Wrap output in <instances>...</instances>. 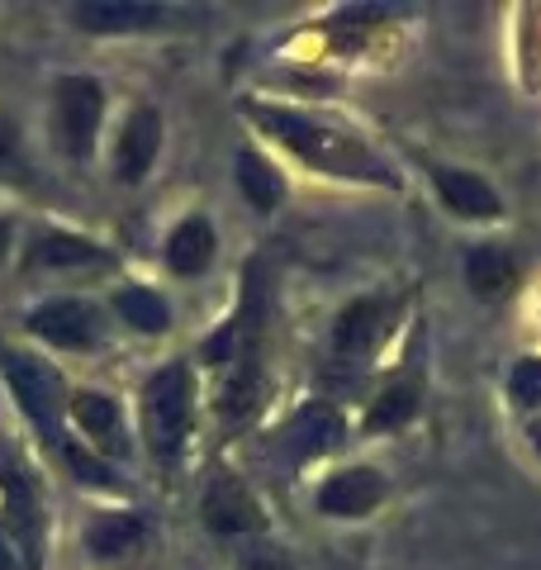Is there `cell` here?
I'll return each mask as SVG.
<instances>
[{"mask_svg": "<svg viewBox=\"0 0 541 570\" xmlns=\"http://www.w3.org/2000/svg\"><path fill=\"white\" fill-rule=\"evenodd\" d=\"M24 328L62 352H86L100 343V314L86 299H48L24 318Z\"/></svg>", "mask_w": 541, "mask_h": 570, "instance_id": "obj_8", "label": "cell"}, {"mask_svg": "<svg viewBox=\"0 0 541 570\" xmlns=\"http://www.w3.org/2000/svg\"><path fill=\"white\" fill-rule=\"evenodd\" d=\"M432 190L437 200L456 214V219H503V200L499 190L475 171L461 167H432Z\"/></svg>", "mask_w": 541, "mask_h": 570, "instance_id": "obj_10", "label": "cell"}, {"mask_svg": "<svg viewBox=\"0 0 541 570\" xmlns=\"http://www.w3.org/2000/svg\"><path fill=\"white\" fill-rule=\"evenodd\" d=\"M243 115L257 124L262 134L276 138L281 148H291L299 163H309L323 176H347V181L394 186V171L356 134L337 129V124H323V119L304 115V110H285V105H262V100H247Z\"/></svg>", "mask_w": 541, "mask_h": 570, "instance_id": "obj_1", "label": "cell"}, {"mask_svg": "<svg viewBox=\"0 0 541 570\" xmlns=\"http://www.w3.org/2000/svg\"><path fill=\"white\" fill-rule=\"evenodd\" d=\"M0 376H6L20 409L33 419V428H39L52 448H62V414H67L71 400H67L58 371L48 362H39L33 352H0Z\"/></svg>", "mask_w": 541, "mask_h": 570, "instance_id": "obj_3", "label": "cell"}, {"mask_svg": "<svg viewBox=\"0 0 541 570\" xmlns=\"http://www.w3.org/2000/svg\"><path fill=\"white\" fill-rule=\"evenodd\" d=\"M238 570H291V561H285L276 547H252V551H243Z\"/></svg>", "mask_w": 541, "mask_h": 570, "instance_id": "obj_25", "label": "cell"}, {"mask_svg": "<svg viewBox=\"0 0 541 570\" xmlns=\"http://www.w3.org/2000/svg\"><path fill=\"white\" fill-rule=\"evenodd\" d=\"M0 499H6V528L10 542L20 551L24 570L43 566V513H39V494H33L24 466L14 456L0 452Z\"/></svg>", "mask_w": 541, "mask_h": 570, "instance_id": "obj_4", "label": "cell"}, {"mask_svg": "<svg viewBox=\"0 0 541 570\" xmlns=\"http://www.w3.org/2000/svg\"><path fill=\"white\" fill-rule=\"evenodd\" d=\"M0 570H20V551H14L6 528H0Z\"/></svg>", "mask_w": 541, "mask_h": 570, "instance_id": "obj_26", "label": "cell"}, {"mask_svg": "<svg viewBox=\"0 0 541 570\" xmlns=\"http://www.w3.org/2000/svg\"><path fill=\"white\" fill-rule=\"evenodd\" d=\"M138 542H142L138 513H100V519L86 528V551L100 561L129 557V551H138Z\"/></svg>", "mask_w": 541, "mask_h": 570, "instance_id": "obj_19", "label": "cell"}, {"mask_svg": "<svg viewBox=\"0 0 541 570\" xmlns=\"http://www.w3.org/2000/svg\"><path fill=\"white\" fill-rule=\"evenodd\" d=\"M161 20L157 6H124V0H90L77 6V24L90 33H129V29H153Z\"/></svg>", "mask_w": 541, "mask_h": 570, "instance_id": "obj_18", "label": "cell"}, {"mask_svg": "<svg viewBox=\"0 0 541 570\" xmlns=\"http://www.w3.org/2000/svg\"><path fill=\"white\" fill-rule=\"evenodd\" d=\"M509 400L528 414H541V356H522L509 371Z\"/></svg>", "mask_w": 541, "mask_h": 570, "instance_id": "obj_22", "label": "cell"}, {"mask_svg": "<svg viewBox=\"0 0 541 570\" xmlns=\"http://www.w3.org/2000/svg\"><path fill=\"white\" fill-rule=\"evenodd\" d=\"M58 452H62V461L71 466V475H77L81 485H115L110 466H105V461L90 452V448H81V442H67V438H62V448H58Z\"/></svg>", "mask_w": 541, "mask_h": 570, "instance_id": "obj_23", "label": "cell"}, {"mask_svg": "<svg viewBox=\"0 0 541 570\" xmlns=\"http://www.w3.org/2000/svg\"><path fill=\"white\" fill-rule=\"evenodd\" d=\"M29 163H24V148H20V129L0 119V181H24Z\"/></svg>", "mask_w": 541, "mask_h": 570, "instance_id": "obj_24", "label": "cell"}, {"mask_svg": "<svg viewBox=\"0 0 541 570\" xmlns=\"http://www.w3.org/2000/svg\"><path fill=\"white\" fill-rule=\"evenodd\" d=\"M157 148H161V119H157V110H134L129 124H124L119 142H115V176L124 186H138L142 176L153 171Z\"/></svg>", "mask_w": 541, "mask_h": 570, "instance_id": "obj_12", "label": "cell"}, {"mask_svg": "<svg viewBox=\"0 0 541 570\" xmlns=\"http://www.w3.org/2000/svg\"><path fill=\"white\" fill-rule=\"evenodd\" d=\"M419 404H423V376L419 371H404V376H394L390 385H381V395L371 400L361 428H366V433H394V428L419 419Z\"/></svg>", "mask_w": 541, "mask_h": 570, "instance_id": "obj_14", "label": "cell"}, {"mask_svg": "<svg viewBox=\"0 0 541 570\" xmlns=\"http://www.w3.org/2000/svg\"><path fill=\"white\" fill-rule=\"evenodd\" d=\"M200 519L209 532L219 538H252V532L266 528V513L257 504V494L243 485V475L233 471H214L209 485H205V499H200Z\"/></svg>", "mask_w": 541, "mask_h": 570, "instance_id": "obj_6", "label": "cell"}, {"mask_svg": "<svg viewBox=\"0 0 541 570\" xmlns=\"http://www.w3.org/2000/svg\"><path fill=\"white\" fill-rule=\"evenodd\" d=\"M385 494H390V485L375 466H347V471H333L323 480L314 504L323 519H371V513L385 504Z\"/></svg>", "mask_w": 541, "mask_h": 570, "instance_id": "obj_7", "label": "cell"}, {"mask_svg": "<svg viewBox=\"0 0 541 570\" xmlns=\"http://www.w3.org/2000/svg\"><path fill=\"white\" fill-rule=\"evenodd\" d=\"M52 119H58V134H62V148L71 157H86L96 148V134H100V119H105V91L100 81L90 77H62L52 86Z\"/></svg>", "mask_w": 541, "mask_h": 570, "instance_id": "obj_5", "label": "cell"}, {"mask_svg": "<svg viewBox=\"0 0 541 570\" xmlns=\"http://www.w3.org/2000/svg\"><path fill=\"white\" fill-rule=\"evenodd\" d=\"M465 285L480 295V299H509L513 295V285H518V262L509 247H499V243H480L471 247V257H465Z\"/></svg>", "mask_w": 541, "mask_h": 570, "instance_id": "obj_16", "label": "cell"}, {"mask_svg": "<svg viewBox=\"0 0 541 570\" xmlns=\"http://www.w3.org/2000/svg\"><path fill=\"white\" fill-rule=\"evenodd\" d=\"M238 186H243V195H247V205L252 209H262V214H270L281 200H285V176L266 163L262 153H238Z\"/></svg>", "mask_w": 541, "mask_h": 570, "instance_id": "obj_20", "label": "cell"}, {"mask_svg": "<svg viewBox=\"0 0 541 570\" xmlns=\"http://www.w3.org/2000/svg\"><path fill=\"white\" fill-rule=\"evenodd\" d=\"M214 262V228L195 214V219L176 224L171 238H167V266L176 276H200L205 266Z\"/></svg>", "mask_w": 541, "mask_h": 570, "instance_id": "obj_17", "label": "cell"}, {"mask_svg": "<svg viewBox=\"0 0 541 570\" xmlns=\"http://www.w3.org/2000/svg\"><path fill=\"white\" fill-rule=\"evenodd\" d=\"M347 438V423H342V414L333 404H304L299 414L285 423V433H281V448L291 461H314L323 452H333L337 442Z\"/></svg>", "mask_w": 541, "mask_h": 570, "instance_id": "obj_9", "label": "cell"}, {"mask_svg": "<svg viewBox=\"0 0 541 570\" xmlns=\"http://www.w3.org/2000/svg\"><path fill=\"white\" fill-rule=\"evenodd\" d=\"M6 247H10V224L0 219V253H6Z\"/></svg>", "mask_w": 541, "mask_h": 570, "instance_id": "obj_28", "label": "cell"}, {"mask_svg": "<svg viewBox=\"0 0 541 570\" xmlns=\"http://www.w3.org/2000/svg\"><path fill=\"white\" fill-rule=\"evenodd\" d=\"M29 266L33 272H81V266H110V257L90 238L62 234V228H43V234H33V243H29Z\"/></svg>", "mask_w": 541, "mask_h": 570, "instance_id": "obj_13", "label": "cell"}, {"mask_svg": "<svg viewBox=\"0 0 541 570\" xmlns=\"http://www.w3.org/2000/svg\"><path fill=\"white\" fill-rule=\"evenodd\" d=\"M115 309H119L124 324L138 328V333H167V324H171L167 299L157 291H148V285H124L115 295Z\"/></svg>", "mask_w": 541, "mask_h": 570, "instance_id": "obj_21", "label": "cell"}, {"mask_svg": "<svg viewBox=\"0 0 541 570\" xmlns=\"http://www.w3.org/2000/svg\"><path fill=\"white\" fill-rule=\"evenodd\" d=\"M195 423V376L186 362L161 366L142 390V438L157 461H171L190 438Z\"/></svg>", "mask_w": 541, "mask_h": 570, "instance_id": "obj_2", "label": "cell"}, {"mask_svg": "<svg viewBox=\"0 0 541 570\" xmlns=\"http://www.w3.org/2000/svg\"><path fill=\"white\" fill-rule=\"evenodd\" d=\"M528 438H532V448H537V452H541V414H537V419H532V428H528Z\"/></svg>", "mask_w": 541, "mask_h": 570, "instance_id": "obj_27", "label": "cell"}, {"mask_svg": "<svg viewBox=\"0 0 541 570\" xmlns=\"http://www.w3.org/2000/svg\"><path fill=\"white\" fill-rule=\"evenodd\" d=\"M390 328V305L385 299H352L347 309L337 314V324H333V352L337 356H371L375 347H381V337Z\"/></svg>", "mask_w": 541, "mask_h": 570, "instance_id": "obj_11", "label": "cell"}, {"mask_svg": "<svg viewBox=\"0 0 541 570\" xmlns=\"http://www.w3.org/2000/svg\"><path fill=\"white\" fill-rule=\"evenodd\" d=\"M67 414L77 419V428L90 438V448L119 456L124 452V419H119V404L110 395H100V390H81V395H71Z\"/></svg>", "mask_w": 541, "mask_h": 570, "instance_id": "obj_15", "label": "cell"}]
</instances>
